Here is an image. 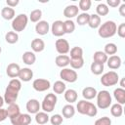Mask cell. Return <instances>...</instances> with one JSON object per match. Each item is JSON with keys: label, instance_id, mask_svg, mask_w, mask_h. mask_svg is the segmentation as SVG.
<instances>
[{"label": "cell", "instance_id": "cell-1", "mask_svg": "<svg viewBox=\"0 0 125 125\" xmlns=\"http://www.w3.org/2000/svg\"><path fill=\"white\" fill-rule=\"evenodd\" d=\"M117 25L113 21H106L99 26L98 34L102 38H110L115 35Z\"/></svg>", "mask_w": 125, "mask_h": 125}, {"label": "cell", "instance_id": "cell-2", "mask_svg": "<svg viewBox=\"0 0 125 125\" xmlns=\"http://www.w3.org/2000/svg\"><path fill=\"white\" fill-rule=\"evenodd\" d=\"M76 108H77V111L80 114L88 115L90 117H94L98 113L97 106L94 104H92L91 102H88L87 100H81V101H79L77 103Z\"/></svg>", "mask_w": 125, "mask_h": 125}, {"label": "cell", "instance_id": "cell-3", "mask_svg": "<svg viewBox=\"0 0 125 125\" xmlns=\"http://www.w3.org/2000/svg\"><path fill=\"white\" fill-rule=\"evenodd\" d=\"M97 105L101 109H105L108 108L111 105V96L108 91L106 90H102L99 93H97Z\"/></svg>", "mask_w": 125, "mask_h": 125}, {"label": "cell", "instance_id": "cell-4", "mask_svg": "<svg viewBox=\"0 0 125 125\" xmlns=\"http://www.w3.org/2000/svg\"><path fill=\"white\" fill-rule=\"evenodd\" d=\"M28 22V18L25 14H20L12 21V28L15 32H21L25 29Z\"/></svg>", "mask_w": 125, "mask_h": 125}, {"label": "cell", "instance_id": "cell-5", "mask_svg": "<svg viewBox=\"0 0 125 125\" xmlns=\"http://www.w3.org/2000/svg\"><path fill=\"white\" fill-rule=\"evenodd\" d=\"M57 101H58L57 96L53 93H49L44 97L42 104H41V108L43 109L44 112H47V113L52 112L55 108Z\"/></svg>", "mask_w": 125, "mask_h": 125}, {"label": "cell", "instance_id": "cell-6", "mask_svg": "<svg viewBox=\"0 0 125 125\" xmlns=\"http://www.w3.org/2000/svg\"><path fill=\"white\" fill-rule=\"evenodd\" d=\"M119 81V76H118V73L111 70V71H108L106 73H104L102 78H101V83L102 85L105 86V87H110V86H114L118 83Z\"/></svg>", "mask_w": 125, "mask_h": 125}, {"label": "cell", "instance_id": "cell-7", "mask_svg": "<svg viewBox=\"0 0 125 125\" xmlns=\"http://www.w3.org/2000/svg\"><path fill=\"white\" fill-rule=\"evenodd\" d=\"M60 77L65 81V82H69V83H73L78 79V74L77 72L72 69V68H67L64 67L61 70L60 72Z\"/></svg>", "mask_w": 125, "mask_h": 125}, {"label": "cell", "instance_id": "cell-8", "mask_svg": "<svg viewBox=\"0 0 125 125\" xmlns=\"http://www.w3.org/2000/svg\"><path fill=\"white\" fill-rule=\"evenodd\" d=\"M19 96V91L16 90L15 88L11 87V86H7L6 90H5V94H4V102L7 104H14Z\"/></svg>", "mask_w": 125, "mask_h": 125}, {"label": "cell", "instance_id": "cell-9", "mask_svg": "<svg viewBox=\"0 0 125 125\" xmlns=\"http://www.w3.org/2000/svg\"><path fill=\"white\" fill-rule=\"evenodd\" d=\"M13 125H29L31 122V116L28 113H20L16 117L10 119Z\"/></svg>", "mask_w": 125, "mask_h": 125}, {"label": "cell", "instance_id": "cell-10", "mask_svg": "<svg viewBox=\"0 0 125 125\" xmlns=\"http://www.w3.org/2000/svg\"><path fill=\"white\" fill-rule=\"evenodd\" d=\"M32 87L35 91L37 92H44L47 91L50 87H51V83L49 80L47 79H43V78H38L35 79L32 83Z\"/></svg>", "mask_w": 125, "mask_h": 125}, {"label": "cell", "instance_id": "cell-11", "mask_svg": "<svg viewBox=\"0 0 125 125\" xmlns=\"http://www.w3.org/2000/svg\"><path fill=\"white\" fill-rule=\"evenodd\" d=\"M55 47H56L57 52L60 55H65L70 51L69 43L65 39H57V41L55 43Z\"/></svg>", "mask_w": 125, "mask_h": 125}, {"label": "cell", "instance_id": "cell-12", "mask_svg": "<svg viewBox=\"0 0 125 125\" xmlns=\"http://www.w3.org/2000/svg\"><path fill=\"white\" fill-rule=\"evenodd\" d=\"M51 31H52V34L57 37H61L63 34H65L64 27H63V21H55L51 26Z\"/></svg>", "mask_w": 125, "mask_h": 125}, {"label": "cell", "instance_id": "cell-13", "mask_svg": "<svg viewBox=\"0 0 125 125\" xmlns=\"http://www.w3.org/2000/svg\"><path fill=\"white\" fill-rule=\"evenodd\" d=\"M41 108V104L36 99H30L26 103V110L30 114H36L39 112V109Z\"/></svg>", "mask_w": 125, "mask_h": 125}, {"label": "cell", "instance_id": "cell-14", "mask_svg": "<svg viewBox=\"0 0 125 125\" xmlns=\"http://www.w3.org/2000/svg\"><path fill=\"white\" fill-rule=\"evenodd\" d=\"M20 70H21V67L18 63L16 62H12V63H9L8 66L6 67V73L9 77L11 78H17L19 77V73H20Z\"/></svg>", "mask_w": 125, "mask_h": 125}, {"label": "cell", "instance_id": "cell-15", "mask_svg": "<svg viewBox=\"0 0 125 125\" xmlns=\"http://www.w3.org/2000/svg\"><path fill=\"white\" fill-rule=\"evenodd\" d=\"M106 63L110 69H118L121 66L122 61H121V58L119 56L113 55V56H110L109 58H107Z\"/></svg>", "mask_w": 125, "mask_h": 125}, {"label": "cell", "instance_id": "cell-16", "mask_svg": "<svg viewBox=\"0 0 125 125\" xmlns=\"http://www.w3.org/2000/svg\"><path fill=\"white\" fill-rule=\"evenodd\" d=\"M50 30L49 22L46 21H40L35 25V31L39 35H46Z\"/></svg>", "mask_w": 125, "mask_h": 125}, {"label": "cell", "instance_id": "cell-17", "mask_svg": "<svg viewBox=\"0 0 125 125\" xmlns=\"http://www.w3.org/2000/svg\"><path fill=\"white\" fill-rule=\"evenodd\" d=\"M32 77H33V71L30 68H28V67L21 68L20 73H19V78L21 81L28 82L32 79Z\"/></svg>", "mask_w": 125, "mask_h": 125}, {"label": "cell", "instance_id": "cell-18", "mask_svg": "<svg viewBox=\"0 0 125 125\" xmlns=\"http://www.w3.org/2000/svg\"><path fill=\"white\" fill-rule=\"evenodd\" d=\"M78 13H79V9L78 6L76 5H68L63 9V16L68 19H72L76 17Z\"/></svg>", "mask_w": 125, "mask_h": 125}, {"label": "cell", "instance_id": "cell-19", "mask_svg": "<svg viewBox=\"0 0 125 125\" xmlns=\"http://www.w3.org/2000/svg\"><path fill=\"white\" fill-rule=\"evenodd\" d=\"M69 62H70V58L67 55H59L55 59V63L57 64V66L62 68H64L65 66H67L69 64Z\"/></svg>", "mask_w": 125, "mask_h": 125}, {"label": "cell", "instance_id": "cell-20", "mask_svg": "<svg viewBox=\"0 0 125 125\" xmlns=\"http://www.w3.org/2000/svg\"><path fill=\"white\" fill-rule=\"evenodd\" d=\"M31 49L35 53H40L45 49V43L40 38H34L31 41Z\"/></svg>", "mask_w": 125, "mask_h": 125}, {"label": "cell", "instance_id": "cell-21", "mask_svg": "<svg viewBox=\"0 0 125 125\" xmlns=\"http://www.w3.org/2000/svg\"><path fill=\"white\" fill-rule=\"evenodd\" d=\"M22 62L27 65H32L36 61V56L31 51H26L22 54Z\"/></svg>", "mask_w": 125, "mask_h": 125}, {"label": "cell", "instance_id": "cell-22", "mask_svg": "<svg viewBox=\"0 0 125 125\" xmlns=\"http://www.w3.org/2000/svg\"><path fill=\"white\" fill-rule=\"evenodd\" d=\"M6 111H7L8 117H9L10 119L13 118V117H16L17 115H19V114L21 113V111H20V106H19V104H17L16 103L9 104L8 107L6 108Z\"/></svg>", "mask_w": 125, "mask_h": 125}, {"label": "cell", "instance_id": "cell-23", "mask_svg": "<svg viewBox=\"0 0 125 125\" xmlns=\"http://www.w3.org/2000/svg\"><path fill=\"white\" fill-rule=\"evenodd\" d=\"M64 94V100L68 103V104H73L77 101V98H78V95H77V92L73 89H68V90H65V92L63 93Z\"/></svg>", "mask_w": 125, "mask_h": 125}, {"label": "cell", "instance_id": "cell-24", "mask_svg": "<svg viewBox=\"0 0 125 125\" xmlns=\"http://www.w3.org/2000/svg\"><path fill=\"white\" fill-rule=\"evenodd\" d=\"M97 93L98 92H97L96 88L90 87V86L85 87L82 90V96H83V98L85 100H92V99H94L97 96Z\"/></svg>", "mask_w": 125, "mask_h": 125}, {"label": "cell", "instance_id": "cell-25", "mask_svg": "<svg viewBox=\"0 0 125 125\" xmlns=\"http://www.w3.org/2000/svg\"><path fill=\"white\" fill-rule=\"evenodd\" d=\"M62 116H63L64 118H67V119L72 118V117L74 116V114H75V108H74V106H73L72 104H65V105L62 107Z\"/></svg>", "mask_w": 125, "mask_h": 125}, {"label": "cell", "instance_id": "cell-26", "mask_svg": "<svg viewBox=\"0 0 125 125\" xmlns=\"http://www.w3.org/2000/svg\"><path fill=\"white\" fill-rule=\"evenodd\" d=\"M113 96L117 101V104H125V90L123 88H117L113 91Z\"/></svg>", "mask_w": 125, "mask_h": 125}, {"label": "cell", "instance_id": "cell-27", "mask_svg": "<svg viewBox=\"0 0 125 125\" xmlns=\"http://www.w3.org/2000/svg\"><path fill=\"white\" fill-rule=\"evenodd\" d=\"M88 25L91 28H99V26L101 25V17H99L97 14H92L89 17V21H88Z\"/></svg>", "mask_w": 125, "mask_h": 125}, {"label": "cell", "instance_id": "cell-28", "mask_svg": "<svg viewBox=\"0 0 125 125\" xmlns=\"http://www.w3.org/2000/svg\"><path fill=\"white\" fill-rule=\"evenodd\" d=\"M50 120V117L48 115L47 112H44V111H39L35 114V121L37 124L39 125H43V124H46L48 121Z\"/></svg>", "mask_w": 125, "mask_h": 125}, {"label": "cell", "instance_id": "cell-29", "mask_svg": "<svg viewBox=\"0 0 125 125\" xmlns=\"http://www.w3.org/2000/svg\"><path fill=\"white\" fill-rule=\"evenodd\" d=\"M1 16L4 20H7V21H10V20H13L15 18V10L11 7H4L1 11Z\"/></svg>", "mask_w": 125, "mask_h": 125}, {"label": "cell", "instance_id": "cell-30", "mask_svg": "<svg viewBox=\"0 0 125 125\" xmlns=\"http://www.w3.org/2000/svg\"><path fill=\"white\" fill-rule=\"evenodd\" d=\"M93 59H94V62H95L104 64V63L106 62V61H107V56H106L103 51H96V52L94 53Z\"/></svg>", "mask_w": 125, "mask_h": 125}, {"label": "cell", "instance_id": "cell-31", "mask_svg": "<svg viewBox=\"0 0 125 125\" xmlns=\"http://www.w3.org/2000/svg\"><path fill=\"white\" fill-rule=\"evenodd\" d=\"M53 90L56 94H63L66 90V86L64 84V82L61 81V80H58L54 83L53 85Z\"/></svg>", "mask_w": 125, "mask_h": 125}, {"label": "cell", "instance_id": "cell-32", "mask_svg": "<svg viewBox=\"0 0 125 125\" xmlns=\"http://www.w3.org/2000/svg\"><path fill=\"white\" fill-rule=\"evenodd\" d=\"M110 113L112 116L114 117H120L123 113V107H122V104H114L111 105L110 107Z\"/></svg>", "mask_w": 125, "mask_h": 125}, {"label": "cell", "instance_id": "cell-33", "mask_svg": "<svg viewBox=\"0 0 125 125\" xmlns=\"http://www.w3.org/2000/svg\"><path fill=\"white\" fill-rule=\"evenodd\" d=\"M69 64L71 66L72 69H80L83 67L84 65V60L83 58H74V59H70Z\"/></svg>", "mask_w": 125, "mask_h": 125}, {"label": "cell", "instance_id": "cell-34", "mask_svg": "<svg viewBox=\"0 0 125 125\" xmlns=\"http://www.w3.org/2000/svg\"><path fill=\"white\" fill-rule=\"evenodd\" d=\"M5 40L9 44H15L19 40V34L15 31H8L5 35Z\"/></svg>", "mask_w": 125, "mask_h": 125}, {"label": "cell", "instance_id": "cell-35", "mask_svg": "<svg viewBox=\"0 0 125 125\" xmlns=\"http://www.w3.org/2000/svg\"><path fill=\"white\" fill-rule=\"evenodd\" d=\"M90 68H91V72H92L93 74H95V75H100V74L103 73V71H104V64H102V63H98V62H93L91 63Z\"/></svg>", "mask_w": 125, "mask_h": 125}, {"label": "cell", "instance_id": "cell-36", "mask_svg": "<svg viewBox=\"0 0 125 125\" xmlns=\"http://www.w3.org/2000/svg\"><path fill=\"white\" fill-rule=\"evenodd\" d=\"M96 12H97V15L99 17H101V16L104 17V16H106L109 13V9H108V7H107L106 4L100 3V4H98V6L96 8Z\"/></svg>", "mask_w": 125, "mask_h": 125}, {"label": "cell", "instance_id": "cell-37", "mask_svg": "<svg viewBox=\"0 0 125 125\" xmlns=\"http://www.w3.org/2000/svg\"><path fill=\"white\" fill-rule=\"evenodd\" d=\"M41 17H42V11L40 9H35V10L30 12L29 20L32 22H38V21H40Z\"/></svg>", "mask_w": 125, "mask_h": 125}, {"label": "cell", "instance_id": "cell-38", "mask_svg": "<svg viewBox=\"0 0 125 125\" xmlns=\"http://www.w3.org/2000/svg\"><path fill=\"white\" fill-rule=\"evenodd\" d=\"M117 52V46L114 44V43H107L104 45V53L107 56V55H115Z\"/></svg>", "mask_w": 125, "mask_h": 125}, {"label": "cell", "instance_id": "cell-39", "mask_svg": "<svg viewBox=\"0 0 125 125\" xmlns=\"http://www.w3.org/2000/svg\"><path fill=\"white\" fill-rule=\"evenodd\" d=\"M63 27H64V32L69 34L75 30V23L71 20H66L65 21H63Z\"/></svg>", "mask_w": 125, "mask_h": 125}, {"label": "cell", "instance_id": "cell-40", "mask_svg": "<svg viewBox=\"0 0 125 125\" xmlns=\"http://www.w3.org/2000/svg\"><path fill=\"white\" fill-rule=\"evenodd\" d=\"M89 17L90 15L88 13H82L80 15L77 16V19H76V21L79 25H85V24H88V21H89Z\"/></svg>", "mask_w": 125, "mask_h": 125}, {"label": "cell", "instance_id": "cell-41", "mask_svg": "<svg viewBox=\"0 0 125 125\" xmlns=\"http://www.w3.org/2000/svg\"><path fill=\"white\" fill-rule=\"evenodd\" d=\"M70 59H74V58H83V49L81 47H73L70 50Z\"/></svg>", "mask_w": 125, "mask_h": 125}, {"label": "cell", "instance_id": "cell-42", "mask_svg": "<svg viewBox=\"0 0 125 125\" xmlns=\"http://www.w3.org/2000/svg\"><path fill=\"white\" fill-rule=\"evenodd\" d=\"M92 2L91 0H80L79 4H78V9H80L81 11H83V13H87V11L91 8Z\"/></svg>", "mask_w": 125, "mask_h": 125}, {"label": "cell", "instance_id": "cell-43", "mask_svg": "<svg viewBox=\"0 0 125 125\" xmlns=\"http://www.w3.org/2000/svg\"><path fill=\"white\" fill-rule=\"evenodd\" d=\"M63 119L61 114H54L50 117V122L52 125H61L62 123Z\"/></svg>", "mask_w": 125, "mask_h": 125}, {"label": "cell", "instance_id": "cell-44", "mask_svg": "<svg viewBox=\"0 0 125 125\" xmlns=\"http://www.w3.org/2000/svg\"><path fill=\"white\" fill-rule=\"evenodd\" d=\"M94 125H111V119L107 116H104V117H101V118H98Z\"/></svg>", "mask_w": 125, "mask_h": 125}, {"label": "cell", "instance_id": "cell-45", "mask_svg": "<svg viewBox=\"0 0 125 125\" xmlns=\"http://www.w3.org/2000/svg\"><path fill=\"white\" fill-rule=\"evenodd\" d=\"M8 86H11V87L15 88V89L18 90L19 92H20V90L21 89V80H19V79H17V78H13V79H11L10 82H9V84H8Z\"/></svg>", "mask_w": 125, "mask_h": 125}, {"label": "cell", "instance_id": "cell-46", "mask_svg": "<svg viewBox=\"0 0 125 125\" xmlns=\"http://www.w3.org/2000/svg\"><path fill=\"white\" fill-rule=\"evenodd\" d=\"M116 32L120 38H125V22H122L117 26Z\"/></svg>", "mask_w": 125, "mask_h": 125}, {"label": "cell", "instance_id": "cell-47", "mask_svg": "<svg viewBox=\"0 0 125 125\" xmlns=\"http://www.w3.org/2000/svg\"><path fill=\"white\" fill-rule=\"evenodd\" d=\"M121 1L120 0H106V5L112 7V8H115V7H118L120 5ZM107 6V7H108Z\"/></svg>", "mask_w": 125, "mask_h": 125}, {"label": "cell", "instance_id": "cell-48", "mask_svg": "<svg viewBox=\"0 0 125 125\" xmlns=\"http://www.w3.org/2000/svg\"><path fill=\"white\" fill-rule=\"evenodd\" d=\"M7 117H8V115H7L6 108H0V122L4 121Z\"/></svg>", "mask_w": 125, "mask_h": 125}, {"label": "cell", "instance_id": "cell-49", "mask_svg": "<svg viewBox=\"0 0 125 125\" xmlns=\"http://www.w3.org/2000/svg\"><path fill=\"white\" fill-rule=\"evenodd\" d=\"M19 0H7L6 1V4L8 5V7H11V8H14L16 7L18 4H19Z\"/></svg>", "mask_w": 125, "mask_h": 125}, {"label": "cell", "instance_id": "cell-50", "mask_svg": "<svg viewBox=\"0 0 125 125\" xmlns=\"http://www.w3.org/2000/svg\"><path fill=\"white\" fill-rule=\"evenodd\" d=\"M119 14L121 17H125V3H122L119 7Z\"/></svg>", "mask_w": 125, "mask_h": 125}, {"label": "cell", "instance_id": "cell-51", "mask_svg": "<svg viewBox=\"0 0 125 125\" xmlns=\"http://www.w3.org/2000/svg\"><path fill=\"white\" fill-rule=\"evenodd\" d=\"M4 103H5V102H4V98L0 96V108H2V106H3Z\"/></svg>", "mask_w": 125, "mask_h": 125}, {"label": "cell", "instance_id": "cell-52", "mask_svg": "<svg viewBox=\"0 0 125 125\" xmlns=\"http://www.w3.org/2000/svg\"><path fill=\"white\" fill-rule=\"evenodd\" d=\"M120 86H121L120 88H123V89H124V87H125V85H124V78L121 79V81H120Z\"/></svg>", "mask_w": 125, "mask_h": 125}, {"label": "cell", "instance_id": "cell-53", "mask_svg": "<svg viewBox=\"0 0 125 125\" xmlns=\"http://www.w3.org/2000/svg\"><path fill=\"white\" fill-rule=\"evenodd\" d=\"M1 52H2V49H1V47H0V54H1Z\"/></svg>", "mask_w": 125, "mask_h": 125}]
</instances>
